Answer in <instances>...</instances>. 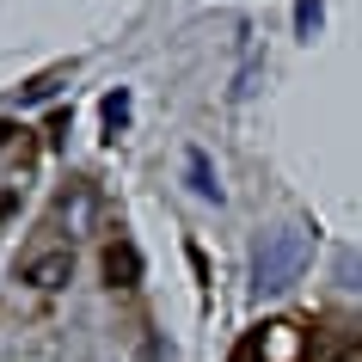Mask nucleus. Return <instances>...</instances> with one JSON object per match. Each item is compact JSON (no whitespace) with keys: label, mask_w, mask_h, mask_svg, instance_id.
<instances>
[{"label":"nucleus","mask_w":362,"mask_h":362,"mask_svg":"<svg viewBox=\"0 0 362 362\" xmlns=\"http://www.w3.org/2000/svg\"><path fill=\"white\" fill-rule=\"evenodd\" d=\"M307 258H313L307 228H276V233H264V246H258V258H252V288H258V295H283V288L307 270Z\"/></svg>","instance_id":"f257e3e1"},{"label":"nucleus","mask_w":362,"mask_h":362,"mask_svg":"<svg viewBox=\"0 0 362 362\" xmlns=\"http://www.w3.org/2000/svg\"><path fill=\"white\" fill-rule=\"evenodd\" d=\"M62 80H68V68H49V74H37V80H31V86H19V105H43V98L56 93Z\"/></svg>","instance_id":"423d86ee"},{"label":"nucleus","mask_w":362,"mask_h":362,"mask_svg":"<svg viewBox=\"0 0 362 362\" xmlns=\"http://www.w3.org/2000/svg\"><path fill=\"white\" fill-rule=\"evenodd\" d=\"M13 135H19V129H13V123H0V148H6V141H13Z\"/></svg>","instance_id":"1a4fd4ad"},{"label":"nucleus","mask_w":362,"mask_h":362,"mask_svg":"<svg viewBox=\"0 0 362 362\" xmlns=\"http://www.w3.org/2000/svg\"><path fill=\"white\" fill-rule=\"evenodd\" d=\"M68 276H74V258H68V252H37V258L25 264V283L43 288V295H49V288H68Z\"/></svg>","instance_id":"f03ea898"},{"label":"nucleus","mask_w":362,"mask_h":362,"mask_svg":"<svg viewBox=\"0 0 362 362\" xmlns=\"http://www.w3.org/2000/svg\"><path fill=\"white\" fill-rule=\"evenodd\" d=\"M320 19H325V0H295V37H307V43H313Z\"/></svg>","instance_id":"0eeeda50"},{"label":"nucleus","mask_w":362,"mask_h":362,"mask_svg":"<svg viewBox=\"0 0 362 362\" xmlns=\"http://www.w3.org/2000/svg\"><path fill=\"white\" fill-rule=\"evenodd\" d=\"M105 276H111V288H135L141 283V252H135L129 240H117V246L105 252Z\"/></svg>","instance_id":"7ed1b4c3"},{"label":"nucleus","mask_w":362,"mask_h":362,"mask_svg":"<svg viewBox=\"0 0 362 362\" xmlns=\"http://www.w3.org/2000/svg\"><path fill=\"white\" fill-rule=\"evenodd\" d=\"M19 215V185H0V221H13Z\"/></svg>","instance_id":"6e6552de"},{"label":"nucleus","mask_w":362,"mask_h":362,"mask_svg":"<svg viewBox=\"0 0 362 362\" xmlns=\"http://www.w3.org/2000/svg\"><path fill=\"white\" fill-rule=\"evenodd\" d=\"M185 178H191V191L203 197V203H221V178H215V166H209V153H203V148L185 153Z\"/></svg>","instance_id":"20e7f679"},{"label":"nucleus","mask_w":362,"mask_h":362,"mask_svg":"<svg viewBox=\"0 0 362 362\" xmlns=\"http://www.w3.org/2000/svg\"><path fill=\"white\" fill-rule=\"evenodd\" d=\"M129 111H135V105H129V93H123V86H117V93L105 98V105H98V117H105V129H111V135H123V129H129Z\"/></svg>","instance_id":"39448f33"}]
</instances>
